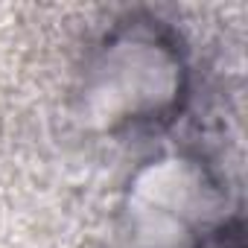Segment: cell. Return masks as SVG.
Masks as SVG:
<instances>
[{
  "mask_svg": "<svg viewBox=\"0 0 248 248\" xmlns=\"http://www.w3.org/2000/svg\"><path fill=\"white\" fill-rule=\"evenodd\" d=\"M202 248H242V233H239V228H225Z\"/></svg>",
  "mask_w": 248,
  "mask_h": 248,
  "instance_id": "obj_1",
  "label": "cell"
}]
</instances>
